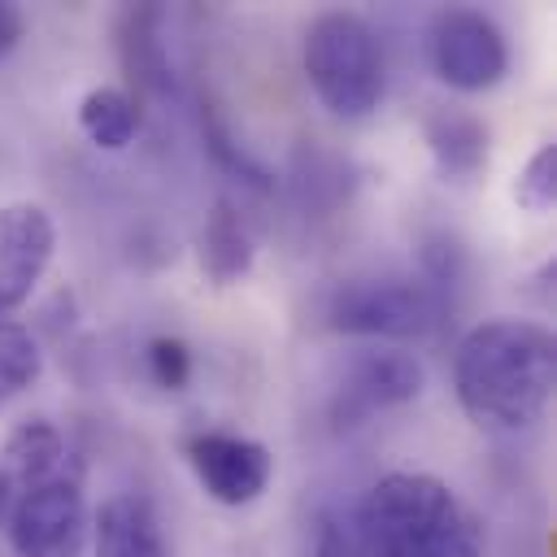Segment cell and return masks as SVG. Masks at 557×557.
<instances>
[{
  "mask_svg": "<svg viewBox=\"0 0 557 557\" xmlns=\"http://www.w3.org/2000/svg\"><path fill=\"white\" fill-rule=\"evenodd\" d=\"M453 387L466 418L496 435L531 431L557 387L553 331L527 318H492L461 335Z\"/></svg>",
  "mask_w": 557,
  "mask_h": 557,
  "instance_id": "cell-1",
  "label": "cell"
},
{
  "mask_svg": "<svg viewBox=\"0 0 557 557\" xmlns=\"http://www.w3.org/2000/svg\"><path fill=\"white\" fill-rule=\"evenodd\" d=\"M148 370H152L157 387H165V392L187 387V379H191V352H187V344L174 339V335L148 339Z\"/></svg>",
  "mask_w": 557,
  "mask_h": 557,
  "instance_id": "cell-19",
  "label": "cell"
},
{
  "mask_svg": "<svg viewBox=\"0 0 557 557\" xmlns=\"http://www.w3.org/2000/svg\"><path fill=\"white\" fill-rule=\"evenodd\" d=\"M44 370V352H39V339L30 335V326L13 322V318H0V405L22 396Z\"/></svg>",
  "mask_w": 557,
  "mask_h": 557,
  "instance_id": "cell-16",
  "label": "cell"
},
{
  "mask_svg": "<svg viewBox=\"0 0 557 557\" xmlns=\"http://www.w3.org/2000/svg\"><path fill=\"white\" fill-rule=\"evenodd\" d=\"M4 457H9V479H22V487H35L44 479H52V470L61 466L65 457V444H61V431L44 418H26L13 426L9 444H4Z\"/></svg>",
  "mask_w": 557,
  "mask_h": 557,
  "instance_id": "cell-15",
  "label": "cell"
},
{
  "mask_svg": "<svg viewBox=\"0 0 557 557\" xmlns=\"http://www.w3.org/2000/svg\"><path fill=\"white\" fill-rule=\"evenodd\" d=\"M431 65L453 91H487L509 74V44L479 9H440L431 22Z\"/></svg>",
  "mask_w": 557,
  "mask_h": 557,
  "instance_id": "cell-6",
  "label": "cell"
},
{
  "mask_svg": "<svg viewBox=\"0 0 557 557\" xmlns=\"http://www.w3.org/2000/svg\"><path fill=\"white\" fill-rule=\"evenodd\" d=\"M91 557H170L152 500L139 492L109 496L91 518Z\"/></svg>",
  "mask_w": 557,
  "mask_h": 557,
  "instance_id": "cell-10",
  "label": "cell"
},
{
  "mask_svg": "<svg viewBox=\"0 0 557 557\" xmlns=\"http://www.w3.org/2000/svg\"><path fill=\"white\" fill-rule=\"evenodd\" d=\"M196 257L213 287H231L252 270L257 248H252V235L231 200H213V209L205 213V226L196 235Z\"/></svg>",
  "mask_w": 557,
  "mask_h": 557,
  "instance_id": "cell-12",
  "label": "cell"
},
{
  "mask_svg": "<svg viewBox=\"0 0 557 557\" xmlns=\"http://www.w3.org/2000/svg\"><path fill=\"white\" fill-rule=\"evenodd\" d=\"M9 509H13V479L9 470H0V522L9 518Z\"/></svg>",
  "mask_w": 557,
  "mask_h": 557,
  "instance_id": "cell-22",
  "label": "cell"
},
{
  "mask_svg": "<svg viewBox=\"0 0 557 557\" xmlns=\"http://www.w3.org/2000/svg\"><path fill=\"white\" fill-rule=\"evenodd\" d=\"M200 131H205V148L213 152V161L226 170V174H235L239 183H248V187H257V191H270L274 187V174L257 161V157H248L235 139H231V131H226V122L213 113V109H205V117H200Z\"/></svg>",
  "mask_w": 557,
  "mask_h": 557,
  "instance_id": "cell-17",
  "label": "cell"
},
{
  "mask_svg": "<svg viewBox=\"0 0 557 557\" xmlns=\"http://www.w3.org/2000/svg\"><path fill=\"white\" fill-rule=\"evenodd\" d=\"M422 139L444 178H474L487 165V126L466 109H453V104L426 109Z\"/></svg>",
  "mask_w": 557,
  "mask_h": 557,
  "instance_id": "cell-11",
  "label": "cell"
},
{
  "mask_svg": "<svg viewBox=\"0 0 557 557\" xmlns=\"http://www.w3.org/2000/svg\"><path fill=\"white\" fill-rule=\"evenodd\" d=\"M513 200H518V209H527V213H535V218L553 213V205H557V144H553V139L540 144V148L527 157V165L518 170Z\"/></svg>",
  "mask_w": 557,
  "mask_h": 557,
  "instance_id": "cell-18",
  "label": "cell"
},
{
  "mask_svg": "<svg viewBox=\"0 0 557 557\" xmlns=\"http://www.w3.org/2000/svg\"><path fill=\"white\" fill-rule=\"evenodd\" d=\"M300 65L326 113L361 122L383 100V52L366 17L331 9L318 13L300 44Z\"/></svg>",
  "mask_w": 557,
  "mask_h": 557,
  "instance_id": "cell-3",
  "label": "cell"
},
{
  "mask_svg": "<svg viewBox=\"0 0 557 557\" xmlns=\"http://www.w3.org/2000/svg\"><path fill=\"white\" fill-rule=\"evenodd\" d=\"M357 531L392 557H483L479 513L435 474L392 470L357 505Z\"/></svg>",
  "mask_w": 557,
  "mask_h": 557,
  "instance_id": "cell-2",
  "label": "cell"
},
{
  "mask_svg": "<svg viewBox=\"0 0 557 557\" xmlns=\"http://www.w3.org/2000/svg\"><path fill=\"white\" fill-rule=\"evenodd\" d=\"M187 466L209 500L218 505H252L274 474V457L261 440L231 435V431H200L187 440Z\"/></svg>",
  "mask_w": 557,
  "mask_h": 557,
  "instance_id": "cell-8",
  "label": "cell"
},
{
  "mask_svg": "<svg viewBox=\"0 0 557 557\" xmlns=\"http://www.w3.org/2000/svg\"><path fill=\"white\" fill-rule=\"evenodd\" d=\"M57 226L44 205H4L0 209V318L22 309L52 265Z\"/></svg>",
  "mask_w": 557,
  "mask_h": 557,
  "instance_id": "cell-9",
  "label": "cell"
},
{
  "mask_svg": "<svg viewBox=\"0 0 557 557\" xmlns=\"http://www.w3.org/2000/svg\"><path fill=\"white\" fill-rule=\"evenodd\" d=\"M313 557H352V535H348V527L322 518L318 540H313Z\"/></svg>",
  "mask_w": 557,
  "mask_h": 557,
  "instance_id": "cell-20",
  "label": "cell"
},
{
  "mask_svg": "<svg viewBox=\"0 0 557 557\" xmlns=\"http://www.w3.org/2000/svg\"><path fill=\"white\" fill-rule=\"evenodd\" d=\"M78 126L96 148L122 152L139 131V104L122 87H91L78 100Z\"/></svg>",
  "mask_w": 557,
  "mask_h": 557,
  "instance_id": "cell-13",
  "label": "cell"
},
{
  "mask_svg": "<svg viewBox=\"0 0 557 557\" xmlns=\"http://www.w3.org/2000/svg\"><path fill=\"white\" fill-rule=\"evenodd\" d=\"M426 374L418 366L413 352L400 348H366L348 361V370L335 383L331 396V422L335 426H361L374 413L400 409L409 400H418Z\"/></svg>",
  "mask_w": 557,
  "mask_h": 557,
  "instance_id": "cell-7",
  "label": "cell"
},
{
  "mask_svg": "<svg viewBox=\"0 0 557 557\" xmlns=\"http://www.w3.org/2000/svg\"><path fill=\"white\" fill-rule=\"evenodd\" d=\"M9 540L17 557H87L91 518L74 479H44L9 509Z\"/></svg>",
  "mask_w": 557,
  "mask_h": 557,
  "instance_id": "cell-5",
  "label": "cell"
},
{
  "mask_svg": "<svg viewBox=\"0 0 557 557\" xmlns=\"http://www.w3.org/2000/svg\"><path fill=\"white\" fill-rule=\"evenodd\" d=\"M122 65L139 87H165V48H161V13L152 4H135L122 13Z\"/></svg>",
  "mask_w": 557,
  "mask_h": 557,
  "instance_id": "cell-14",
  "label": "cell"
},
{
  "mask_svg": "<svg viewBox=\"0 0 557 557\" xmlns=\"http://www.w3.org/2000/svg\"><path fill=\"white\" fill-rule=\"evenodd\" d=\"M22 35H26V13L17 4L0 0V61L22 44Z\"/></svg>",
  "mask_w": 557,
  "mask_h": 557,
  "instance_id": "cell-21",
  "label": "cell"
},
{
  "mask_svg": "<svg viewBox=\"0 0 557 557\" xmlns=\"http://www.w3.org/2000/svg\"><path fill=\"white\" fill-rule=\"evenodd\" d=\"M444 313V296L422 278H348L326 300V322L339 335L366 339H418Z\"/></svg>",
  "mask_w": 557,
  "mask_h": 557,
  "instance_id": "cell-4",
  "label": "cell"
}]
</instances>
